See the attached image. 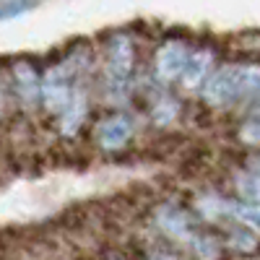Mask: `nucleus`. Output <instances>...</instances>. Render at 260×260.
Returning <instances> with one entry per match:
<instances>
[{"instance_id":"obj_12","label":"nucleus","mask_w":260,"mask_h":260,"mask_svg":"<svg viewBox=\"0 0 260 260\" xmlns=\"http://www.w3.org/2000/svg\"><path fill=\"white\" fill-rule=\"evenodd\" d=\"M232 216L240 224L250 226L252 232L260 234V203H247V201H240V203H234V211Z\"/></svg>"},{"instance_id":"obj_11","label":"nucleus","mask_w":260,"mask_h":260,"mask_svg":"<svg viewBox=\"0 0 260 260\" xmlns=\"http://www.w3.org/2000/svg\"><path fill=\"white\" fill-rule=\"evenodd\" d=\"M198 208L208 221H216V219H221V216L232 213L234 203H229L226 198H221V195H206L203 201H198Z\"/></svg>"},{"instance_id":"obj_18","label":"nucleus","mask_w":260,"mask_h":260,"mask_svg":"<svg viewBox=\"0 0 260 260\" xmlns=\"http://www.w3.org/2000/svg\"><path fill=\"white\" fill-rule=\"evenodd\" d=\"M255 169H260V156H257V159H255Z\"/></svg>"},{"instance_id":"obj_10","label":"nucleus","mask_w":260,"mask_h":260,"mask_svg":"<svg viewBox=\"0 0 260 260\" xmlns=\"http://www.w3.org/2000/svg\"><path fill=\"white\" fill-rule=\"evenodd\" d=\"M237 198L247 203H260V169H240L234 172Z\"/></svg>"},{"instance_id":"obj_7","label":"nucleus","mask_w":260,"mask_h":260,"mask_svg":"<svg viewBox=\"0 0 260 260\" xmlns=\"http://www.w3.org/2000/svg\"><path fill=\"white\" fill-rule=\"evenodd\" d=\"M213 62H216V50L211 45L192 47L177 83L185 86V89H201L206 83V78L213 73Z\"/></svg>"},{"instance_id":"obj_14","label":"nucleus","mask_w":260,"mask_h":260,"mask_svg":"<svg viewBox=\"0 0 260 260\" xmlns=\"http://www.w3.org/2000/svg\"><path fill=\"white\" fill-rule=\"evenodd\" d=\"M250 226H245V224H240V226H234L232 232H229V245L232 247H237L240 252H255L257 250V237L252 234V232H247Z\"/></svg>"},{"instance_id":"obj_17","label":"nucleus","mask_w":260,"mask_h":260,"mask_svg":"<svg viewBox=\"0 0 260 260\" xmlns=\"http://www.w3.org/2000/svg\"><path fill=\"white\" fill-rule=\"evenodd\" d=\"M255 112H257V115H260V96H257V99H255Z\"/></svg>"},{"instance_id":"obj_13","label":"nucleus","mask_w":260,"mask_h":260,"mask_svg":"<svg viewBox=\"0 0 260 260\" xmlns=\"http://www.w3.org/2000/svg\"><path fill=\"white\" fill-rule=\"evenodd\" d=\"M192 250L198 257H219L224 250H221V242L216 240L213 234H192V240H190Z\"/></svg>"},{"instance_id":"obj_16","label":"nucleus","mask_w":260,"mask_h":260,"mask_svg":"<svg viewBox=\"0 0 260 260\" xmlns=\"http://www.w3.org/2000/svg\"><path fill=\"white\" fill-rule=\"evenodd\" d=\"M240 138H242L247 146H260V115H257V112H252V115L242 122Z\"/></svg>"},{"instance_id":"obj_4","label":"nucleus","mask_w":260,"mask_h":260,"mask_svg":"<svg viewBox=\"0 0 260 260\" xmlns=\"http://www.w3.org/2000/svg\"><path fill=\"white\" fill-rule=\"evenodd\" d=\"M190 50L192 47L187 45V42L177 39V37L161 42V45L156 47V52H154V78H156V83L167 86V83L180 81L182 68H185V62L190 57Z\"/></svg>"},{"instance_id":"obj_15","label":"nucleus","mask_w":260,"mask_h":260,"mask_svg":"<svg viewBox=\"0 0 260 260\" xmlns=\"http://www.w3.org/2000/svg\"><path fill=\"white\" fill-rule=\"evenodd\" d=\"M37 6H39V0H6L0 13H3V21H11L16 16H24V13L34 11Z\"/></svg>"},{"instance_id":"obj_1","label":"nucleus","mask_w":260,"mask_h":260,"mask_svg":"<svg viewBox=\"0 0 260 260\" xmlns=\"http://www.w3.org/2000/svg\"><path fill=\"white\" fill-rule=\"evenodd\" d=\"M260 96V65L224 62L201 86L203 104L213 110H232L237 104H255Z\"/></svg>"},{"instance_id":"obj_6","label":"nucleus","mask_w":260,"mask_h":260,"mask_svg":"<svg viewBox=\"0 0 260 260\" xmlns=\"http://www.w3.org/2000/svg\"><path fill=\"white\" fill-rule=\"evenodd\" d=\"M154 224L156 229L169 237V240H177V242H190L192 240V229H195V221H192V216L180 208V206H172V203H164L156 208L154 213Z\"/></svg>"},{"instance_id":"obj_3","label":"nucleus","mask_w":260,"mask_h":260,"mask_svg":"<svg viewBox=\"0 0 260 260\" xmlns=\"http://www.w3.org/2000/svg\"><path fill=\"white\" fill-rule=\"evenodd\" d=\"M42 68L29 57H16L3 62V86L13 91L21 107L42 104Z\"/></svg>"},{"instance_id":"obj_5","label":"nucleus","mask_w":260,"mask_h":260,"mask_svg":"<svg viewBox=\"0 0 260 260\" xmlns=\"http://www.w3.org/2000/svg\"><path fill=\"white\" fill-rule=\"evenodd\" d=\"M133 136H136V120L127 112L110 115L99 120L94 127V141L102 151H120L133 141Z\"/></svg>"},{"instance_id":"obj_2","label":"nucleus","mask_w":260,"mask_h":260,"mask_svg":"<svg viewBox=\"0 0 260 260\" xmlns=\"http://www.w3.org/2000/svg\"><path fill=\"white\" fill-rule=\"evenodd\" d=\"M136 86V45L127 31L104 39V94L110 104H127Z\"/></svg>"},{"instance_id":"obj_9","label":"nucleus","mask_w":260,"mask_h":260,"mask_svg":"<svg viewBox=\"0 0 260 260\" xmlns=\"http://www.w3.org/2000/svg\"><path fill=\"white\" fill-rule=\"evenodd\" d=\"M180 112H182L180 99H175L172 94H161V96L154 99V104H151L148 117H151V122H154L156 127H169L180 117Z\"/></svg>"},{"instance_id":"obj_8","label":"nucleus","mask_w":260,"mask_h":260,"mask_svg":"<svg viewBox=\"0 0 260 260\" xmlns=\"http://www.w3.org/2000/svg\"><path fill=\"white\" fill-rule=\"evenodd\" d=\"M86 115H89V89L78 83V86H76V91H73L71 104L65 107V112L57 117V120H60V133H62V136H68V138H73L78 130H81Z\"/></svg>"}]
</instances>
